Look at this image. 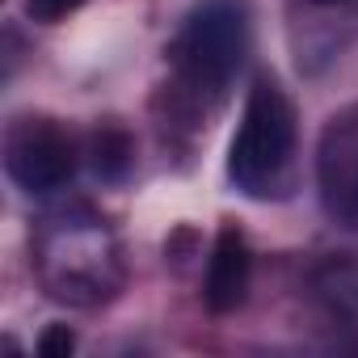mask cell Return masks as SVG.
I'll return each mask as SVG.
<instances>
[{
    "mask_svg": "<svg viewBox=\"0 0 358 358\" xmlns=\"http://www.w3.org/2000/svg\"><path fill=\"white\" fill-rule=\"evenodd\" d=\"M30 266L43 291L72 308H97L114 299L127 278L114 232L85 207L55 211L38 224L30 236Z\"/></svg>",
    "mask_w": 358,
    "mask_h": 358,
    "instance_id": "6da1fadb",
    "label": "cell"
},
{
    "mask_svg": "<svg viewBox=\"0 0 358 358\" xmlns=\"http://www.w3.org/2000/svg\"><path fill=\"white\" fill-rule=\"evenodd\" d=\"M295 156V114L274 80H257L245 97L241 131L228 148V177L249 199H270L287 186Z\"/></svg>",
    "mask_w": 358,
    "mask_h": 358,
    "instance_id": "7a4b0ae2",
    "label": "cell"
},
{
    "mask_svg": "<svg viewBox=\"0 0 358 358\" xmlns=\"http://www.w3.org/2000/svg\"><path fill=\"white\" fill-rule=\"evenodd\" d=\"M245 43V9L236 0H207L186 17L182 34L169 47V59L177 68V80L194 97H224L232 76L241 72Z\"/></svg>",
    "mask_w": 358,
    "mask_h": 358,
    "instance_id": "3957f363",
    "label": "cell"
},
{
    "mask_svg": "<svg viewBox=\"0 0 358 358\" xmlns=\"http://www.w3.org/2000/svg\"><path fill=\"white\" fill-rule=\"evenodd\" d=\"M5 169L30 194L64 190L76 173V139L55 118H17L5 131Z\"/></svg>",
    "mask_w": 358,
    "mask_h": 358,
    "instance_id": "277c9868",
    "label": "cell"
},
{
    "mask_svg": "<svg viewBox=\"0 0 358 358\" xmlns=\"http://www.w3.org/2000/svg\"><path fill=\"white\" fill-rule=\"evenodd\" d=\"M320 182L329 207L358 224V118H341L329 127L320 152Z\"/></svg>",
    "mask_w": 358,
    "mask_h": 358,
    "instance_id": "5b68a950",
    "label": "cell"
},
{
    "mask_svg": "<svg viewBox=\"0 0 358 358\" xmlns=\"http://www.w3.org/2000/svg\"><path fill=\"white\" fill-rule=\"evenodd\" d=\"M249 245L236 228H220L215 236V249H211V262H207V308L211 312H236L245 303V291H249Z\"/></svg>",
    "mask_w": 358,
    "mask_h": 358,
    "instance_id": "8992f818",
    "label": "cell"
},
{
    "mask_svg": "<svg viewBox=\"0 0 358 358\" xmlns=\"http://www.w3.org/2000/svg\"><path fill=\"white\" fill-rule=\"evenodd\" d=\"M80 5H89V0H26V17L34 22H64L68 13H76Z\"/></svg>",
    "mask_w": 358,
    "mask_h": 358,
    "instance_id": "52a82bcc",
    "label": "cell"
},
{
    "mask_svg": "<svg viewBox=\"0 0 358 358\" xmlns=\"http://www.w3.org/2000/svg\"><path fill=\"white\" fill-rule=\"evenodd\" d=\"M72 345H76V337H72L68 324H51V329L38 337V354H43V358H68Z\"/></svg>",
    "mask_w": 358,
    "mask_h": 358,
    "instance_id": "ba28073f",
    "label": "cell"
},
{
    "mask_svg": "<svg viewBox=\"0 0 358 358\" xmlns=\"http://www.w3.org/2000/svg\"><path fill=\"white\" fill-rule=\"evenodd\" d=\"M316 5H341V0H316Z\"/></svg>",
    "mask_w": 358,
    "mask_h": 358,
    "instance_id": "9c48e42d",
    "label": "cell"
}]
</instances>
